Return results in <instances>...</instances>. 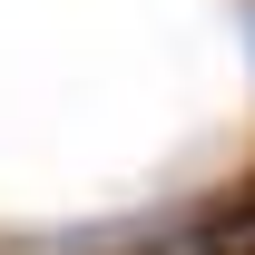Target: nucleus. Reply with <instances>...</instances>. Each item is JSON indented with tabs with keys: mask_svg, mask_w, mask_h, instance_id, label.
<instances>
[{
	"mask_svg": "<svg viewBox=\"0 0 255 255\" xmlns=\"http://www.w3.org/2000/svg\"><path fill=\"white\" fill-rule=\"evenodd\" d=\"M246 49H255V0H246Z\"/></svg>",
	"mask_w": 255,
	"mask_h": 255,
	"instance_id": "nucleus-1",
	"label": "nucleus"
}]
</instances>
